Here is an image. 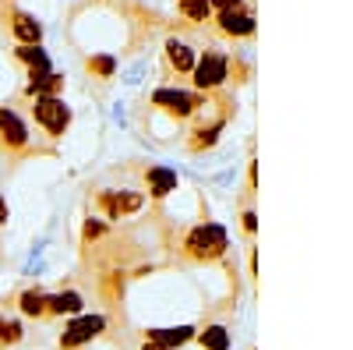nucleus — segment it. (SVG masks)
I'll list each match as a JSON object with an SVG mask.
<instances>
[{
  "label": "nucleus",
  "instance_id": "nucleus-1",
  "mask_svg": "<svg viewBox=\"0 0 353 350\" xmlns=\"http://www.w3.org/2000/svg\"><path fill=\"white\" fill-rule=\"evenodd\" d=\"M188 255L191 258H198V262H212V258H219V255H226V248H230V241H226V230L219 226V223H201V226H194L191 233H188Z\"/></svg>",
  "mask_w": 353,
  "mask_h": 350
},
{
  "label": "nucleus",
  "instance_id": "nucleus-2",
  "mask_svg": "<svg viewBox=\"0 0 353 350\" xmlns=\"http://www.w3.org/2000/svg\"><path fill=\"white\" fill-rule=\"evenodd\" d=\"M226 78H230V57L219 53L216 46L205 50V57H198V64H194V85L201 93H209V89H219Z\"/></svg>",
  "mask_w": 353,
  "mask_h": 350
},
{
  "label": "nucleus",
  "instance_id": "nucleus-3",
  "mask_svg": "<svg viewBox=\"0 0 353 350\" xmlns=\"http://www.w3.org/2000/svg\"><path fill=\"white\" fill-rule=\"evenodd\" d=\"M106 329V318L103 315H74L71 322L64 326L61 333V350H74V347H85V343H92L99 333Z\"/></svg>",
  "mask_w": 353,
  "mask_h": 350
},
{
  "label": "nucleus",
  "instance_id": "nucleus-4",
  "mask_svg": "<svg viewBox=\"0 0 353 350\" xmlns=\"http://www.w3.org/2000/svg\"><path fill=\"white\" fill-rule=\"evenodd\" d=\"M32 113L50 135H64V128L71 124V110H68V103L61 96H36Z\"/></svg>",
  "mask_w": 353,
  "mask_h": 350
},
{
  "label": "nucleus",
  "instance_id": "nucleus-5",
  "mask_svg": "<svg viewBox=\"0 0 353 350\" xmlns=\"http://www.w3.org/2000/svg\"><path fill=\"white\" fill-rule=\"evenodd\" d=\"M152 103H156V106H166V110L176 113V117H191L198 106H205L201 96H194V93H181V89H159V93L152 96Z\"/></svg>",
  "mask_w": 353,
  "mask_h": 350
},
{
  "label": "nucleus",
  "instance_id": "nucleus-6",
  "mask_svg": "<svg viewBox=\"0 0 353 350\" xmlns=\"http://www.w3.org/2000/svg\"><path fill=\"white\" fill-rule=\"evenodd\" d=\"M0 138L8 149H25L28 145V128L14 110H0Z\"/></svg>",
  "mask_w": 353,
  "mask_h": 350
},
{
  "label": "nucleus",
  "instance_id": "nucleus-7",
  "mask_svg": "<svg viewBox=\"0 0 353 350\" xmlns=\"http://www.w3.org/2000/svg\"><path fill=\"white\" fill-rule=\"evenodd\" d=\"M219 32L241 39V36H251L254 32V14L237 8V11H219Z\"/></svg>",
  "mask_w": 353,
  "mask_h": 350
},
{
  "label": "nucleus",
  "instance_id": "nucleus-8",
  "mask_svg": "<svg viewBox=\"0 0 353 350\" xmlns=\"http://www.w3.org/2000/svg\"><path fill=\"white\" fill-rule=\"evenodd\" d=\"M85 311V298L78 290H61V294H50L46 298V315H81Z\"/></svg>",
  "mask_w": 353,
  "mask_h": 350
},
{
  "label": "nucleus",
  "instance_id": "nucleus-9",
  "mask_svg": "<svg viewBox=\"0 0 353 350\" xmlns=\"http://www.w3.org/2000/svg\"><path fill=\"white\" fill-rule=\"evenodd\" d=\"M145 340L149 343H159L166 350L173 347H184L188 340H194V329L191 326H166V329H145Z\"/></svg>",
  "mask_w": 353,
  "mask_h": 350
},
{
  "label": "nucleus",
  "instance_id": "nucleus-10",
  "mask_svg": "<svg viewBox=\"0 0 353 350\" xmlns=\"http://www.w3.org/2000/svg\"><path fill=\"white\" fill-rule=\"evenodd\" d=\"M141 195H134V191H103V206H106V213L117 220V216H124V213H138L141 209Z\"/></svg>",
  "mask_w": 353,
  "mask_h": 350
},
{
  "label": "nucleus",
  "instance_id": "nucleus-11",
  "mask_svg": "<svg viewBox=\"0 0 353 350\" xmlns=\"http://www.w3.org/2000/svg\"><path fill=\"white\" fill-rule=\"evenodd\" d=\"M145 181H149V191H152L156 198L176 191V173H173L170 166H152L149 173H145Z\"/></svg>",
  "mask_w": 353,
  "mask_h": 350
},
{
  "label": "nucleus",
  "instance_id": "nucleus-12",
  "mask_svg": "<svg viewBox=\"0 0 353 350\" xmlns=\"http://www.w3.org/2000/svg\"><path fill=\"white\" fill-rule=\"evenodd\" d=\"M11 28H14V36H18L21 46H39V39H43V25L36 18H28V14H18Z\"/></svg>",
  "mask_w": 353,
  "mask_h": 350
},
{
  "label": "nucleus",
  "instance_id": "nucleus-13",
  "mask_svg": "<svg viewBox=\"0 0 353 350\" xmlns=\"http://www.w3.org/2000/svg\"><path fill=\"white\" fill-rule=\"evenodd\" d=\"M166 57H170V64L176 68V71H194V64H198V57H194V50L188 46V43H176V39H170L166 43Z\"/></svg>",
  "mask_w": 353,
  "mask_h": 350
},
{
  "label": "nucleus",
  "instance_id": "nucleus-14",
  "mask_svg": "<svg viewBox=\"0 0 353 350\" xmlns=\"http://www.w3.org/2000/svg\"><path fill=\"white\" fill-rule=\"evenodd\" d=\"M61 89H64V78L57 71H39V75H32V81H28V93L32 96H57Z\"/></svg>",
  "mask_w": 353,
  "mask_h": 350
},
{
  "label": "nucleus",
  "instance_id": "nucleus-15",
  "mask_svg": "<svg viewBox=\"0 0 353 350\" xmlns=\"http://www.w3.org/2000/svg\"><path fill=\"white\" fill-rule=\"evenodd\" d=\"M198 343H201V350H230L233 336H230L226 326H205L198 333Z\"/></svg>",
  "mask_w": 353,
  "mask_h": 350
},
{
  "label": "nucleus",
  "instance_id": "nucleus-16",
  "mask_svg": "<svg viewBox=\"0 0 353 350\" xmlns=\"http://www.w3.org/2000/svg\"><path fill=\"white\" fill-rule=\"evenodd\" d=\"M46 298H50V294H43V290H25V294L18 298L21 315H28V318H39V315H46Z\"/></svg>",
  "mask_w": 353,
  "mask_h": 350
},
{
  "label": "nucleus",
  "instance_id": "nucleus-17",
  "mask_svg": "<svg viewBox=\"0 0 353 350\" xmlns=\"http://www.w3.org/2000/svg\"><path fill=\"white\" fill-rule=\"evenodd\" d=\"M18 57L32 68V75H39V71H50V57H46V50L43 46H18Z\"/></svg>",
  "mask_w": 353,
  "mask_h": 350
},
{
  "label": "nucleus",
  "instance_id": "nucleus-18",
  "mask_svg": "<svg viewBox=\"0 0 353 350\" xmlns=\"http://www.w3.org/2000/svg\"><path fill=\"white\" fill-rule=\"evenodd\" d=\"M181 14L191 18V21H209L212 0H181Z\"/></svg>",
  "mask_w": 353,
  "mask_h": 350
},
{
  "label": "nucleus",
  "instance_id": "nucleus-19",
  "mask_svg": "<svg viewBox=\"0 0 353 350\" xmlns=\"http://www.w3.org/2000/svg\"><path fill=\"white\" fill-rule=\"evenodd\" d=\"M21 336H25V329H21L18 318L0 315V347H14V343H21Z\"/></svg>",
  "mask_w": 353,
  "mask_h": 350
},
{
  "label": "nucleus",
  "instance_id": "nucleus-20",
  "mask_svg": "<svg viewBox=\"0 0 353 350\" xmlns=\"http://www.w3.org/2000/svg\"><path fill=\"white\" fill-rule=\"evenodd\" d=\"M88 71H96L99 78H110L113 71H117V61L110 53H103V57H92V61H88Z\"/></svg>",
  "mask_w": 353,
  "mask_h": 350
},
{
  "label": "nucleus",
  "instance_id": "nucleus-21",
  "mask_svg": "<svg viewBox=\"0 0 353 350\" xmlns=\"http://www.w3.org/2000/svg\"><path fill=\"white\" fill-rule=\"evenodd\" d=\"M241 4H244V0H212V8H216V11H237Z\"/></svg>",
  "mask_w": 353,
  "mask_h": 350
},
{
  "label": "nucleus",
  "instance_id": "nucleus-22",
  "mask_svg": "<svg viewBox=\"0 0 353 350\" xmlns=\"http://www.w3.org/2000/svg\"><path fill=\"white\" fill-rule=\"evenodd\" d=\"M99 233H103V223H92V220L85 223V237H99Z\"/></svg>",
  "mask_w": 353,
  "mask_h": 350
},
{
  "label": "nucleus",
  "instance_id": "nucleus-23",
  "mask_svg": "<svg viewBox=\"0 0 353 350\" xmlns=\"http://www.w3.org/2000/svg\"><path fill=\"white\" fill-rule=\"evenodd\" d=\"M254 226H258V216H254V213H244V230L254 233Z\"/></svg>",
  "mask_w": 353,
  "mask_h": 350
},
{
  "label": "nucleus",
  "instance_id": "nucleus-24",
  "mask_svg": "<svg viewBox=\"0 0 353 350\" xmlns=\"http://www.w3.org/2000/svg\"><path fill=\"white\" fill-rule=\"evenodd\" d=\"M4 223H8V202L0 198V226H4Z\"/></svg>",
  "mask_w": 353,
  "mask_h": 350
},
{
  "label": "nucleus",
  "instance_id": "nucleus-25",
  "mask_svg": "<svg viewBox=\"0 0 353 350\" xmlns=\"http://www.w3.org/2000/svg\"><path fill=\"white\" fill-rule=\"evenodd\" d=\"M141 350H166V347H159V343H149V340H145V347Z\"/></svg>",
  "mask_w": 353,
  "mask_h": 350
}]
</instances>
